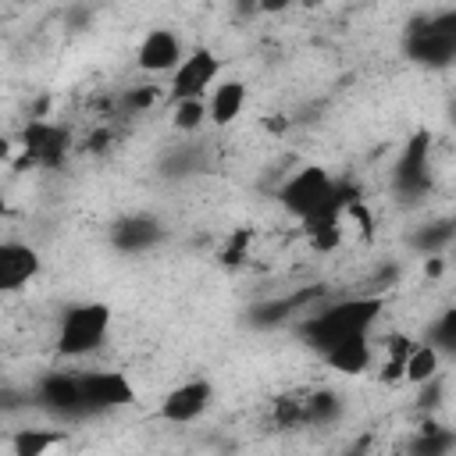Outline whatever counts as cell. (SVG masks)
Instances as JSON below:
<instances>
[{
    "mask_svg": "<svg viewBox=\"0 0 456 456\" xmlns=\"http://www.w3.org/2000/svg\"><path fill=\"white\" fill-rule=\"evenodd\" d=\"M378 314H381V296H353V299H342V303H331V306L310 314L303 321L299 335L306 338V346H314L324 356L342 342L367 338Z\"/></svg>",
    "mask_w": 456,
    "mask_h": 456,
    "instance_id": "6da1fadb",
    "label": "cell"
},
{
    "mask_svg": "<svg viewBox=\"0 0 456 456\" xmlns=\"http://www.w3.org/2000/svg\"><path fill=\"white\" fill-rule=\"evenodd\" d=\"M278 200H281V207H285L292 217L310 221V217H317V214H324V210L349 214V210L360 203V192H356V185H349V182H346V185L331 182V175H328L324 167L310 164V167H299V171L278 189Z\"/></svg>",
    "mask_w": 456,
    "mask_h": 456,
    "instance_id": "7a4b0ae2",
    "label": "cell"
},
{
    "mask_svg": "<svg viewBox=\"0 0 456 456\" xmlns=\"http://www.w3.org/2000/svg\"><path fill=\"white\" fill-rule=\"evenodd\" d=\"M110 331V306L107 303H75L61 314L57 324V353L64 360L89 356L103 346Z\"/></svg>",
    "mask_w": 456,
    "mask_h": 456,
    "instance_id": "3957f363",
    "label": "cell"
},
{
    "mask_svg": "<svg viewBox=\"0 0 456 456\" xmlns=\"http://www.w3.org/2000/svg\"><path fill=\"white\" fill-rule=\"evenodd\" d=\"M406 53L417 64L442 68L456 57V11H438L406 32Z\"/></svg>",
    "mask_w": 456,
    "mask_h": 456,
    "instance_id": "277c9868",
    "label": "cell"
},
{
    "mask_svg": "<svg viewBox=\"0 0 456 456\" xmlns=\"http://www.w3.org/2000/svg\"><path fill=\"white\" fill-rule=\"evenodd\" d=\"M82 381V399L89 413H107L135 403V385L121 370H86L78 374Z\"/></svg>",
    "mask_w": 456,
    "mask_h": 456,
    "instance_id": "5b68a950",
    "label": "cell"
},
{
    "mask_svg": "<svg viewBox=\"0 0 456 456\" xmlns=\"http://www.w3.org/2000/svg\"><path fill=\"white\" fill-rule=\"evenodd\" d=\"M221 75V57L207 46L185 53V61L178 64V71L171 75V100H203L207 86H214V78Z\"/></svg>",
    "mask_w": 456,
    "mask_h": 456,
    "instance_id": "8992f818",
    "label": "cell"
},
{
    "mask_svg": "<svg viewBox=\"0 0 456 456\" xmlns=\"http://www.w3.org/2000/svg\"><path fill=\"white\" fill-rule=\"evenodd\" d=\"M185 61V50H182V39L171 32V28H150L135 50V64L146 71V75H164V71H178V64Z\"/></svg>",
    "mask_w": 456,
    "mask_h": 456,
    "instance_id": "52a82bcc",
    "label": "cell"
},
{
    "mask_svg": "<svg viewBox=\"0 0 456 456\" xmlns=\"http://www.w3.org/2000/svg\"><path fill=\"white\" fill-rule=\"evenodd\" d=\"M210 399H214V385L207 378H192V381H185V385H178V388H171L164 395L160 417L171 420V424H189V420L207 413Z\"/></svg>",
    "mask_w": 456,
    "mask_h": 456,
    "instance_id": "ba28073f",
    "label": "cell"
},
{
    "mask_svg": "<svg viewBox=\"0 0 456 456\" xmlns=\"http://www.w3.org/2000/svg\"><path fill=\"white\" fill-rule=\"evenodd\" d=\"M36 399L57 413V417H86V399H82V381L78 374H46L36 388Z\"/></svg>",
    "mask_w": 456,
    "mask_h": 456,
    "instance_id": "9c48e42d",
    "label": "cell"
},
{
    "mask_svg": "<svg viewBox=\"0 0 456 456\" xmlns=\"http://www.w3.org/2000/svg\"><path fill=\"white\" fill-rule=\"evenodd\" d=\"M428 182H431V171H428V132H417L403 146V153L395 160V189L403 196H420L428 189Z\"/></svg>",
    "mask_w": 456,
    "mask_h": 456,
    "instance_id": "30bf717a",
    "label": "cell"
},
{
    "mask_svg": "<svg viewBox=\"0 0 456 456\" xmlns=\"http://www.w3.org/2000/svg\"><path fill=\"white\" fill-rule=\"evenodd\" d=\"M39 274V253L28 242H4L0 246V289L14 292Z\"/></svg>",
    "mask_w": 456,
    "mask_h": 456,
    "instance_id": "8fae6325",
    "label": "cell"
},
{
    "mask_svg": "<svg viewBox=\"0 0 456 456\" xmlns=\"http://www.w3.org/2000/svg\"><path fill=\"white\" fill-rule=\"evenodd\" d=\"M160 235H164V228L150 214H128V217L114 221V232H110V239L121 253H142V249L157 246Z\"/></svg>",
    "mask_w": 456,
    "mask_h": 456,
    "instance_id": "7c38bea8",
    "label": "cell"
},
{
    "mask_svg": "<svg viewBox=\"0 0 456 456\" xmlns=\"http://www.w3.org/2000/svg\"><path fill=\"white\" fill-rule=\"evenodd\" d=\"M25 153L28 160H39V164H57L71 142L68 128H57V125H46V121H28L25 128Z\"/></svg>",
    "mask_w": 456,
    "mask_h": 456,
    "instance_id": "4fadbf2b",
    "label": "cell"
},
{
    "mask_svg": "<svg viewBox=\"0 0 456 456\" xmlns=\"http://www.w3.org/2000/svg\"><path fill=\"white\" fill-rule=\"evenodd\" d=\"M207 107H210V121H214L217 128L232 125V121L242 114V107H246V82H239V78L221 82V86L214 89V96L207 100Z\"/></svg>",
    "mask_w": 456,
    "mask_h": 456,
    "instance_id": "5bb4252c",
    "label": "cell"
},
{
    "mask_svg": "<svg viewBox=\"0 0 456 456\" xmlns=\"http://www.w3.org/2000/svg\"><path fill=\"white\" fill-rule=\"evenodd\" d=\"M324 363L338 374H363L367 363H370V346L367 338H353V342H342L335 346L331 353H324Z\"/></svg>",
    "mask_w": 456,
    "mask_h": 456,
    "instance_id": "9a60e30c",
    "label": "cell"
},
{
    "mask_svg": "<svg viewBox=\"0 0 456 456\" xmlns=\"http://www.w3.org/2000/svg\"><path fill=\"white\" fill-rule=\"evenodd\" d=\"M61 442H64V431H57V428H21L11 438V452L14 456H46Z\"/></svg>",
    "mask_w": 456,
    "mask_h": 456,
    "instance_id": "2e32d148",
    "label": "cell"
},
{
    "mask_svg": "<svg viewBox=\"0 0 456 456\" xmlns=\"http://www.w3.org/2000/svg\"><path fill=\"white\" fill-rule=\"evenodd\" d=\"M456 445V431L438 428V424H424L420 435L410 442V456H449V449Z\"/></svg>",
    "mask_w": 456,
    "mask_h": 456,
    "instance_id": "e0dca14e",
    "label": "cell"
},
{
    "mask_svg": "<svg viewBox=\"0 0 456 456\" xmlns=\"http://www.w3.org/2000/svg\"><path fill=\"white\" fill-rule=\"evenodd\" d=\"M438 349L435 346H428V342H420V346H413V353L406 356V381L410 385H428V381H435L438 378Z\"/></svg>",
    "mask_w": 456,
    "mask_h": 456,
    "instance_id": "ac0fdd59",
    "label": "cell"
},
{
    "mask_svg": "<svg viewBox=\"0 0 456 456\" xmlns=\"http://www.w3.org/2000/svg\"><path fill=\"white\" fill-rule=\"evenodd\" d=\"M452 239H456V221H438V224H424L420 232H413L410 235V246L420 249V253H428V256H435Z\"/></svg>",
    "mask_w": 456,
    "mask_h": 456,
    "instance_id": "d6986e66",
    "label": "cell"
},
{
    "mask_svg": "<svg viewBox=\"0 0 456 456\" xmlns=\"http://www.w3.org/2000/svg\"><path fill=\"white\" fill-rule=\"evenodd\" d=\"M338 410H342L338 395L328 392V388H321V392H314V395L303 399V424H328V420L338 417Z\"/></svg>",
    "mask_w": 456,
    "mask_h": 456,
    "instance_id": "ffe728a7",
    "label": "cell"
},
{
    "mask_svg": "<svg viewBox=\"0 0 456 456\" xmlns=\"http://www.w3.org/2000/svg\"><path fill=\"white\" fill-rule=\"evenodd\" d=\"M424 342L435 346L438 353H456V306H449V310H442L435 317V324L428 328Z\"/></svg>",
    "mask_w": 456,
    "mask_h": 456,
    "instance_id": "44dd1931",
    "label": "cell"
},
{
    "mask_svg": "<svg viewBox=\"0 0 456 456\" xmlns=\"http://www.w3.org/2000/svg\"><path fill=\"white\" fill-rule=\"evenodd\" d=\"M171 121L178 132H196L203 121H210V107H207V100H178Z\"/></svg>",
    "mask_w": 456,
    "mask_h": 456,
    "instance_id": "7402d4cb",
    "label": "cell"
},
{
    "mask_svg": "<svg viewBox=\"0 0 456 456\" xmlns=\"http://www.w3.org/2000/svg\"><path fill=\"white\" fill-rule=\"evenodd\" d=\"M153 100H157V86H135V89L125 96V110H128V114H139V110H146Z\"/></svg>",
    "mask_w": 456,
    "mask_h": 456,
    "instance_id": "603a6c76",
    "label": "cell"
},
{
    "mask_svg": "<svg viewBox=\"0 0 456 456\" xmlns=\"http://www.w3.org/2000/svg\"><path fill=\"white\" fill-rule=\"evenodd\" d=\"M246 242H249V232H239V235L232 239V246H224V256H221V260H224V264H239V260H242V246H246Z\"/></svg>",
    "mask_w": 456,
    "mask_h": 456,
    "instance_id": "cb8c5ba5",
    "label": "cell"
},
{
    "mask_svg": "<svg viewBox=\"0 0 456 456\" xmlns=\"http://www.w3.org/2000/svg\"><path fill=\"white\" fill-rule=\"evenodd\" d=\"M424 274H431V278H435V274H442V260H438V256H431V260L424 264Z\"/></svg>",
    "mask_w": 456,
    "mask_h": 456,
    "instance_id": "d4e9b609",
    "label": "cell"
}]
</instances>
